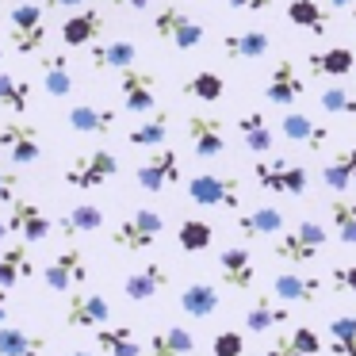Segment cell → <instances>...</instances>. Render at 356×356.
I'll list each match as a JSON object with an SVG mask.
<instances>
[{
    "mask_svg": "<svg viewBox=\"0 0 356 356\" xmlns=\"http://www.w3.org/2000/svg\"><path fill=\"white\" fill-rule=\"evenodd\" d=\"M154 35L165 39V42H172L177 50H195L207 31H203V24L188 8H180V4H165V8L154 12Z\"/></svg>",
    "mask_w": 356,
    "mask_h": 356,
    "instance_id": "cell-1",
    "label": "cell"
},
{
    "mask_svg": "<svg viewBox=\"0 0 356 356\" xmlns=\"http://www.w3.org/2000/svg\"><path fill=\"white\" fill-rule=\"evenodd\" d=\"M8 35L19 54H39L47 47V16L35 0H19L16 8H8Z\"/></svg>",
    "mask_w": 356,
    "mask_h": 356,
    "instance_id": "cell-2",
    "label": "cell"
},
{
    "mask_svg": "<svg viewBox=\"0 0 356 356\" xmlns=\"http://www.w3.org/2000/svg\"><path fill=\"white\" fill-rule=\"evenodd\" d=\"M325 241H330L325 226L314 222V218H302V222H295V230H287L284 238L276 241L272 253H276L280 261H287V264H307L325 249Z\"/></svg>",
    "mask_w": 356,
    "mask_h": 356,
    "instance_id": "cell-3",
    "label": "cell"
},
{
    "mask_svg": "<svg viewBox=\"0 0 356 356\" xmlns=\"http://www.w3.org/2000/svg\"><path fill=\"white\" fill-rule=\"evenodd\" d=\"M165 230V218L157 215V211H134V215H127L123 222H115V230H111V241H115L123 253H146V249H154V241L161 238Z\"/></svg>",
    "mask_w": 356,
    "mask_h": 356,
    "instance_id": "cell-4",
    "label": "cell"
},
{
    "mask_svg": "<svg viewBox=\"0 0 356 356\" xmlns=\"http://www.w3.org/2000/svg\"><path fill=\"white\" fill-rule=\"evenodd\" d=\"M119 172V157L111 149H92V154H81L70 161L65 169V184L81 188V192H92V188H104L111 177Z\"/></svg>",
    "mask_w": 356,
    "mask_h": 356,
    "instance_id": "cell-5",
    "label": "cell"
},
{
    "mask_svg": "<svg viewBox=\"0 0 356 356\" xmlns=\"http://www.w3.org/2000/svg\"><path fill=\"white\" fill-rule=\"evenodd\" d=\"M253 177L264 192H280V195H307V184H310V172L302 165H291L287 157L253 161Z\"/></svg>",
    "mask_w": 356,
    "mask_h": 356,
    "instance_id": "cell-6",
    "label": "cell"
},
{
    "mask_svg": "<svg viewBox=\"0 0 356 356\" xmlns=\"http://www.w3.org/2000/svg\"><path fill=\"white\" fill-rule=\"evenodd\" d=\"M119 92H123V108L131 115H149L157 108V73L146 65H127L119 70Z\"/></svg>",
    "mask_w": 356,
    "mask_h": 356,
    "instance_id": "cell-7",
    "label": "cell"
},
{
    "mask_svg": "<svg viewBox=\"0 0 356 356\" xmlns=\"http://www.w3.org/2000/svg\"><path fill=\"white\" fill-rule=\"evenodd\" d=\"M188 195L192 203H203V207H226L238 211L241 203V188L234 177H218V172H200V177L188 180Z\"/></svg>",
    "mask_w": 356,
    "mask_h": 356,
    "instance_id": "cell-8",
    "label": "cell"
},
{
    "mask_svg": "<svg viewBox=\"0 0 356 356\" xmlns=\"http://www.w3.org/2000/svg\"><path fill=\"white\" fill-rule=\"evenodd\" d=\"M134 180H138L146 192H165L169 184H177L180 180V157L172 146H157L154 154L146 157V161L134 169Z\"/></svg>",
    "mask_w": 356,
    "mask_h": 356,
    "instance_id": "cell-9",
    "label": "cell"
},
{
    "mask_svg": "<svg viewBox=\"0 0 356 356\" xmlns=\"http://www.w3.org/2000/svg\"><path fill=\"white\" fill-rule=\"evenodd\" d=\"M8 207H12L8 230L19 234V241H27V245H39V241L50 238V218L42 215V207H39L35 200H27V195H16Z\"/></svg>",
    "mask_w": 356,
    "mask_h": 356,
    "instance_id": "cell-10",
    "label": "cell"
},
{
    "mask_svg": "<svg viewBox=\"0 0 356 356\" xmlns=\"http://www.w3.org/2000/svg\"><path fill=\"white\" fill-rule=\"evenodd\" d=\"M42 280H47L50 291H73L77 284H85V280H88L85 253H81V249H65V253H58L54 261L42 268Z\"/></svg>",
    "mask_w": 356,
    "mask_h": 356,
    "instance_id": "cell-11",
    "label": "cell"
},
{
    "mask_svg": "<svg viewBox=\"0 0 356 356\" xmlns=\"http://www.w3.org/2000/svg\"><path fill=\"white\" fill-rule=\"evenodd\" d=\"M108 322H111V302L100 291L73 295L70 307H65V325H73V330H100Z\"/></svg>",
    "mask_w": 356,
    "mask_h": 356,
    "instance_id": "cell-12",
    "label": "cell"
},
{
    "mask_svg": "<svg viewBox=\"0 0 356 356\" xmlns=\"http://www.w3.org/2000/svg\"><path fill=\"white\" fill-rule=\"evenodd\" d=\"M0 149H8L16 165H35L42 157V138L31 123H4L0 127Z\"/></svg>",
    "mask_w": 356,
    "mask_h": 356,
    "instance_id": "cell-13",
    "label": "cell"
},
{
    "mask_svg": "<svg viewBox=\"0 0 356 356\" xmlns=\"http://www.w3.org/2000/svg\"><path fill=\"white\" fill-rule=\"evenodd\" d=\"M104 31H108V16L100 8H81L62 24V42L70 50H81V47H92L96 39H104Z\"/></svg>",
    "mask_w": 356,
    "mask_h": 356,
    "instance_id": "cell-14",
    "label": "cell"
},
{
    "mask_svg": "<svg viewBox=\"0 0 356 356\" xmlns=\"http://www.w3.org/2000/svg\"><path fill=\"white\" fill-rule=\"evenodd\" d=\"M188 142L200 157H222L226 154V131H222V119L215 115H188Z\"/></svg>",
    "mask_w": 356,
    "mask_h": 356,
    "instance_id": "cell-15",
    "label": "cell"
},
{
    "mask_svg": "<svg viewBox=\"0 0 356 356\" xmlns=\"http://www.w3.org/2000/svg\"><path fill=\"white\" fill-rule=\"evenodd\" d=\"M218 280H222V284H230L234 291H245V287H253V280H257L253 253H249L245 245L222 249V253H218Z\"/></svg>",
    "mask_w": 356,
    "mask_h": 356,
    "instance_id": "cell-16",
    "label": "cell"
},
{
    "mask_svg": "<svg viewBox=\"0 0 356 356\" xmlns=\"http://www.w3.org/2000/svg\"><path fill=\"white\" fill-rule=\"evenodd\" d=\"M307 92V85H302V77L295 73V65L287 62H276V70H272V77H268V85H264V100L268 104H280V108H291L299 96Z\"/></svg>",
    "mask_w": 356,
    "mask_h": 356,
    "instance_id": "cell-17",
    "label": "cell"
},
{
    "mask_svg": "<svg viewBox=\"0 0 356 356\" xmlns=\"http://www.w3.org/2000/svg\"><path fill=\"white\" fill-rule=\"evenodd\" d=\"M88 62H92V70H127V65L138 62V47L131 39H104L92 42Z\"/></svg>",
    "mask_w": 356,
    "mask_h": 356,
    "instance_id": "cell-18",
    "label": "cell"
},
{
    "mask_svg": "<svg viewBox=\"0 0 356 356\" xmlns=\"http://www.w3.org/2000/svg\"><path fill=\"white\" fill-rule=\"evenodd\" d=\"M165 284H169V268H165V264H157V261H149V264H142L138 272H131V276H127L123 291H127V299L146 302V299H154V295H161Z\"/></svg>",
    "mask_w": 356,
    "mask_h": 356,
    "instance_id": "cell-19",
    "label": "cell"
},
{
    "mask_svg": "<svg viewBox=\"0 0 356 356\" xmlns=\"http://www.w3.org/2000/svg\"><path fill=\"white\" fill-rule=\"evenodd\" d=\"M70 127L77 134L104 138V134H111V127H115V111L100 108V104H73L70 108Z\"/></svg>",
    "mask_w": 356,
    "mask_h": 356,
    "instance_id": "cell-20",
    "label": "cell"
},
{
    "mask_svg": "<svg viewBox=\"0 0 356 356\" xmlns=\"http://www.w3.org/2000/svg\"><path fill=\"white\" fill-rule=\"evenodd\" d=\"M280 127H284V138L299 142V146H307V149H322L325 142H330V127L314 123V119L302 115V111H287Z\"/></svg>",
    "mask_w": 356,
    "mask_h": 356,
    "instance_id": "cell-21",
    "label": "cell"
},
{
    "mask_svg": "<svg viewBox=\"0 0 356 356\" xmlns=\"http://www.w3.org/2000/svg\"><path fill=\"white\" fill-rule=\"evenodd\" d=\"M272 291H276L284 302H318V299H322V291H325V280H318V276H295V272H284V276H276Z\"/></svg>",
    "mask_w": 356,
    "mask_h": 356,
    "instance_id": "cell-22",
    "label": "cell"
},
{
    "mask_svg": "<svg viewBox=\"0 0 356 356\" xmlns=\"http://www.w3.org/2000/svg\"><path fill=\"white\" fill-rule=\"evenodd\" d=\"M272 50V35L268 31H241V35H226L222 39V54L234 62H257Z\"/></svg>",
    "mask_w": 356,
    "mask_h": 356,
    "instance_id": "cell-23",
    "label": "cell"
},
{
    "mask_svg": "<svg viewBox=\"0 0 356 356\" xmlns=\"http://www.w3.org/2000/svg\"><path fill=\"white\" fill-rule=\"evenodd\" d=\"M50 341L42 333H27L19 325H0V356H47Z\"/></svg>",
    "mask_w": 356,
    "mask_h": 356,
    "instance_id": "cell-24",
    "label": "cell"
},
{
    "mask_svg": "<svg viewBox=\"0 0 356 356\" xmlns=\"http://www.w3.org/2000/svg\"><path fill=\"white\" fill-rule=\"evenodd\" d=\"M180 310H184L188 318H211L218 310V287L207 284V280H195V284H184V291H180Z\"/></svg>",
    "mask_w": 356,
    "mask_h": 356,
    "instance_id": "cell-25",
    "label": "cell"
},
{
    "mask_svg": "<svg viewBox=\"0 0 356 356\" xmlns=\"http://www.w3.org/2000/svg\"><path fill=\"white\" fill-rule=\"evenodd\" d=\"M322 184L330 192H348L356 184V146H345L322 165Z\"/></svg>",
    "mask_w": 356,
    "mask_h": 356,
    "instance_id": "cell-26",
    "label": "cell"
},
{
    "mask_svg": "<svg viewBox=\"0 0 356 356\" xmlns=\"http://www.w3.org/2000/svg\"><path fill=\"white\" fill-rule=\"evenodd\" d=\"M195 353V337L184 325H169V330H157L146 345V356H192Z\"/></svg>",
    "mask_w": 356,
    "mask_h": 356,
    "instance_id": "cell-27",
    "label": "cell"
},
{
    "mask_svg": "<svg viewBox=\"0 0 356 356\" xmlns=\"http://www.w3.org/2000/svg\"><path fill=\"white\" fill-rule=\"evenodd\" d=\"M307 65L318 77H348L356 70V54L348 47H330V50H314L307 58Z\"/></svg>",
    "mask_w": 356,
    "mask_h": 356,
    "instance_id": "cell-28",
    "label": "cell"
},
{
    "mask_svg": "<svg viewBox=\"0 0 356 356\" xmlns=\"http://www.w3.org/2000/svg\"><path fill=\"white\" fill-rule=\"evenodd\" d=\"M27 276H35V261H31L27 241H19V245L0 253V287H16L19 280H27Z\"/></svg>",
    "mask_w": 356,
    "mask_h": 356,
    "instance_id": "cell-29",
    "label": "cell"
},
{
    "mask_svg": "<svg viewBox=\"0 0 356 356\" xmlns=\"http://www.w3.org/2000/svg\"><path fill=\"white\" fill-rule=\"evenodd\" d=\"M169 127H172L169 111H154L146 123H138L134 131H127V142L138 146V149H157V146H165V138H169Z\"/></svg>",
    "mask_w": 356,
    "mask_h": 356,
    "instance_id": "cell-30",
    "label": "cell"
},
{
    "mask_svg": "<svg viewBox=\"0 0 356 356\" xmlns=\"http://www.w3.org/2000/svg\"><path fill=\"white\" fill-rule=\"evenodd\" d=\"M96 345L108 356H142V345L134 341L131 325H100L96 330Z\"/></svg>",
    "mask_w": 356,
    "mask_h": 356,
    "instance_id": "cell-31",
    "label": "cell"
},
{
    "mask_svg": "<svg viewBox=\"0 0 356 356\" xmlns=\"http://www.w3.org/2000/svg\"><path fill=\"white\" fill-rule=\"evenodd\" d=\"M234 131L241 134V142H245V149L249 154H268L272 149V131H268V123H264V115L261 111H245V115L238 119V127Z\"/></svg>",
    "mask_w": 356,
    "mask_h": 356,
    "instance_id": "cell-32",
    "label": "cell"
},
{
    "mask_svg": "<svg viewBox=\"0 0 356 356\" xmlns=\"http://www.w3.org/2000/svg\"><path fill=\"white\" fill-rule=\"evenodd\" d=\"M287 24L307 27V31H314V35H325V27H330V8H322L318 0H291V4H287Z\"/></svg>",
    "mask_w": 356,
    "mask_h": 356,
    "instance_id": "cell-33",
    "label": "cell"
},
{
    "mask_svg": "<svg viewBox=\"0 0 356 356\" xmlns=\"http://www.w3.org/2000/svg\"><path fill=\"white\" fill-rule=\"evenodd\" d=\"M330 345L325 353L330 356H356V314H337L330 318Z\"/></svg>",
    "mask_w": 356,
    "mask_h": 356,
    "instance_id": "cell-34",
    "label": "cell"
},
{
    "mask_svg": "<svg viewBox=\"0 0 356 356\" xmlns=\"http://www.w3.org/2000/svg\"><path fill=\"white\" fill-rule=\"evenodd\" d=\"M184 96L188 100H203V104H218L226 96V81L215 70H200L184 81Z\"/></svg>",
    "mask_w": 356,
    "mask_h": 356,
    "instance_id": "cell-35",
    "label": "cell"
},
{
    "mask_svg": "<svg viewBox=\"0 0 356 356\" xmlns=\"http://www.w3.org/2000/svg\"><path fill=\"white\" fill-rule=\"evenodd\" d=\"M100 226H104V211L96 207V203H81V207L65 211L58 230H62L65 238H77V234H92V230H100Z\"/></svg>",
    "mask_w": 356,
    "mask_h": 356,
    "instance_id": "cell-36",
    "label": "cell"
},
{
    "mask_svg": "<svg viewBox=\"0 0 356 356\" xmlns=\"http://www.w3.org/2000/svg\"><path fill=\"white\" fill-rule=\"evenodd\" d=\"M42 88L50 96H70L73 92V70L65 62V54H50L42 62Z\"/></svg>",
    "mask_w": 356,
    "mask_h": 356,
    "instance_id": "cell-37",
    "label": "cell"
},
{
    "mask_svg": "<svg viewBox=\"0 0 356 356\" xmlns=\"http://www.w3.org/2000/svg\"><path fill=\"white\" fill-rule=\"evenodd\" d=\"M280 226H284V215H280L276 207H257V211H249V215L238 218L241 238H264V234H276Z\"/></svg>",
    "mask_w": 356,
    "mask_h": 356,
    "instance_id": "cell-38",
    "label": "cell"
},
{
    "mask_svg": "<svg viewBox=\"0 0 356 356\" xmlns=\"http://www.w3.org/2000/svg\"><path fill=\"white\" fill-rule=\"evenodd\" d=\"M211 241H215V226L203 222V218H184V222L177 226V245L184 249V253H203Z\"/></svg>",
    "mask_w": 356,
    "mask_h": 356,
    "instance_id": "cell-39",
    "label": "cell"
},
{
    "mask_svg": "<svg viewBox=\"0 0 356 356\" xmlns=\"http://www.w3.org/2000/svg\"><path fill=\"white\" fill-rule=\"evenodd\" d=\"M287 318H291V307H272L268 299H257V307L245 314V330L249 333H264V330H276V325H284Z\"/></svg>",
    "mask_w": 356,
    "mask_h": 356,
    "instance_id": "cell-40",
    "label": "cell"
},
{
    "mask_svg": "<svg viewBox=\"0 0 356 356\" xmlns=\"http://www.w3.org/2000/svg\"><path fill=\"white\" fill-rule=\"evenodd\" d=\"M27 104H31V81H27V77H12V73H0V108L24 115Z\"/></svg>",
    "mask_w": 356,
    "mask_h": 356,
    "instance_id": "cell-41",
    "label": "cell"
},
{
    "mask_svg": "<svg viewBox=\"0 0 356 356\" xmlns=\"http://www.w3.org/2000/svg\"><path fill=\"white\" fill-rule=\"evenodd\" d=\"M330 222L337 226V238L345 241V245H356V200L333 195L330 200Z\"/></svg>",
    "mask_w": 356,
    "mask_h": 356,
    "instance_id": "cell-42",
    "label": "cell"
},
{
    "mask_svg": "<svg viewBox=\"0 0 356 356\" xmlns=\"http://www.w3.org/2000/svg\"><path fill=\"white\" fill-rule=\"evenodd\" d=\"M318 104L330 115H356V92H348V88H322Z\"/></svg>",
    "mask_w": 356,
    "mask_h": 356,
    "instance_id": "cell-43",
    "label": "cell"
},
{
    "mask_svg": "<svg viewBox=\"0 0 356 356\" xmlns=\"http://www.w3.org/2000/svg\"><path fill=\"white\" fill-rule=\"evenodd\" d=\"M211 348H215V356H241V353H245V337L234 333V330H222Z\"/></svg>",
    "mask_w": 356,
    "mask_h": 356,
    "instance_id": "cell-44",
    "label": "cell"
},
{
    "mask_svg": "<svg viewBox=\"0 0 356 356\" xmlns=\"http://www.w3.org/2000/svg\"><path fill=\"white\" fill-rule=\"evenodd\" d=\"M291 337H295V345H299L307 356H318V353H322V337H318V333L310 330V325H295Z\"/></svg>",
    "mask_w": 356,
    "mask_h": 356,
    "instance_id": "cell-45",
    "label": "cell"
},
{
    "mask_svg": "<svg viewBox=\"0 0 356 356\" xmlns=\"http://www.w3.org/2000/svg\"><path fill=\"white\" fill-rule=\"evenodd\" d=\"M264 356H307V353L295 345L291 333H280V337H272V345L264 348Z\"/></svg>",
    "mask_w": 356,
    "mask_h": 356,
    "instance_id": "cell-46",
    "label": "cell"
},
{
    "mask_svg": "<svg viewBox=\"0 0 356 356\" xmlns=\"http://www.w3.org/2000/svg\"><path fill=\"white\" fill-rule=\"evenodd\" d=\"M16 192H19V177L0 165V203H12V200H16Z\"/></svg>",
    "mask_w": 356,
    "mask_h": 356,
    "instance_id": "cell-47",
    "label": "cell"
},
{
    "mask_svg": "<svg viewBox=\"0 0 356 356\" xmlns=\"http://www.w3.org/2000/svg\"><path fill=\"white\" fill-rule=\"evenodd\" d=\"M330 280H333V287H341V291H356V264H337V268L330 272Z\"/></svg>",
    "mask_w": 356,
    "mask_h": 356,
    "instance_id": "cell-48",
    "label": "cell"
},
{
    "mask_svg": "<svg viewBox=\"0 0 356 356\" xmlns=\"http://www.w3.org/2000/svg\"><path fill=\"white\" fill-rule=\"evenodd\" d=\"M230 8H238V12H264V8H272V0H226Z\"/></svg>",
    "mask_w": 356,
    "mask_h": 356,
    "instance_id": "cell-49",
    "label": "cell"
},
{
    "mask_svg": "<svg viewBox=\"0 0 356 356\" xmlns=\"http://www.w3.org/2000/svg\"><path fill=\"white\" fill-rule=\"evenodd\" d=\"M111 4H115V8H131V12H146L154 0H111Z\"/></svg>",
    "mask_w": 356,
    "mask_h": 356,
    "instance_id": "cell-50",
    "label": "cell"
},
{
    "mask_svg": "<svg viewBox=\"0 0 356 356\" xmlns=\"http://www.w3.org/2000/svg\"><path fill=\"white\" fill-rule=\"evenodd\" d=\"M85 0H47V8H81Z\"/></svg>",
    "mask_w": 356,
    "mask_h": 356,
    "instance_id": "cell-51",
    "label": "cell"
},
{
    "mask_svg": "<svg viewBox=\"0 0 356 356\" xmlns=\"http://www.w3.org/2000/svg\"><path fill=\"white\" fill-rule=\"evenodd\" d=\"M8 318V287H0V325Z\"/></svg>",
    "mask_w": 356,
    "mask_h": 356,
    "instance_id": "cell-52",
    "label": "cell"
},
{
    "mask_svg": "<svg viewBox=\"0 0 356 356\" xmlns=\"http://www.w3.org/2000/svg\"><path fill=\"white\" fill-rule=\"evenodd\" d=\"M8 234H12V230H8V222H4V218H0V241L8 238Z\"/></svg>",
    "mask_w": 356,
    "mask_h": 356,
    "instance_id": "cell-53",
    "label": "cell"
},
{
    "mask_svg": "<svg viewBox=\"0 0 356 356\" xmlns=\"http://www.w3.org/2000/svg\"><path fill=\"white\" fill-rule=\"evenodd\" d=\"M333 8H348V4H353V0H330Z\"/></svg>",
    "mask_w": 356,
    "mask_h": 356,
    "instance_id": "cell-54",
    "label": "cell"
},
{
    "mask_svg": "<svg viewBox=\"0 0 356 356\" xmlns=\"http://www.w3.org/2000/svg\"><path fill=\"white\" fill-rule=\"evenodd\" d=\"M70 356H92V353H88V348H73Z\"/></svg>",
    "mask_w": 356,
    "mask_h": 356,
    "instance_id": "cell-55",
    "label": "cell"
},
{
    "mask_svg": "<svg viewBox=\"0 0 356 356\" xmlns=\"http://www.w3.org/2000/svg\"><path fill=\"white\" fill-rule=\"evenodd\" d=\"M348 24H353V27H356V8H353V12H348Z\"/></svg>",
    "mask_w": 356,
    "mask_h": 356,
    "instance_id": "cell-56",
    "label": "cell"
},
{
    "mask_svg": "<svg viewBox=\"0 0 356 356\" xmlns=\"http://www.w3.org/2000/svg\"><path fill=\"white\" fill-rule=\"evenodd\" d=\"M0 62H4V50H0Z\"/></svg>",
    "mask_w": 356,
    "mask_h": 356,
    "instance_id": "cell-57",
    "label": "cell"
}]
</instances>
